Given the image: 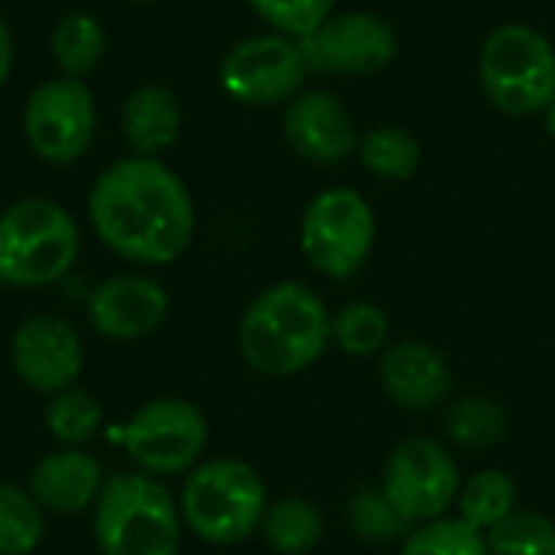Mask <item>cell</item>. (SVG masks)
I'll return each mask as SVG.
<instances>
[{"label": "cell", "mask_w": 555, "mask_h": 555, "mask_svg": "<svg viewBox=\"0 0 555 555\" xmlns=\"http://www.w3.org/2000/svg\"><path fill=\"white\" fill-rule=\"evenodd\" d=\"M88 221L111 254L140 267H166L192 247L195 202L159 156H124L94 179Z\"/></svg>", "instance_id": "1"}, {"label": "cell", "mask_w": 555, "mask_h": 555, "mask_svg": "<svg viewBox=\"0 0 555 555\" xmlns=\"http://www.w3.org/2000/svg\"><path fill=\"white\" fill-rule=\"evenodd\" d=\"M332 345V312L322 296L296 280L267 286L237 322V348L250 371L286 380L312 364Z\"/></svg>", "instance_id": "2"}, {"label": "cell", "mask_w": 555, "mask_h": 555, "mask_svg": "<svg viewBox=\"0 0 555 555\" xmlns=\"http://www.w3.org/2000/svg\"><path fill=\"white\" fill-rule=\"evenodd\" d=\"M94 511L101 555H176L182 543L179 501L159 478L124 472L107 478Z\"/></svg>", "instance_id": "3"}, {"label": "cell", "mask_w": 555, "mask_h": 555, "mask_svg": "<svg viewBox=\"0 0 555 555\" xmlns=\"http://www.w3.org/2000/svg\"><path fill=\"white\" fill-rule=\"evenodd\" d=\"M267 485L241 459L198 462L182 485L179 514L192 537L211 546H234L260 533L267 514Z\"/></svg>", "instance_id": "4"}, {"label": "cell", "mask_w": 555, "mask_h": 555, "mask_svg": "<svg viewBox=\"0 0 555 555\" xmlns=\"http://www.w3.org/2000/svg\"><path fill=\"white\" fill-rule=\"evenodd\" d=\"M81 250L72 211L52 198H20L0 211V286L42 289L62 280Z\"/></svg>", "instance_id": "5"}, {"label": "cell", "mask_w": 555, "mask_h": 555, "mask_svg": "<svg viewBox=\"0 0 555 555\" xmlns=\"http://www.w3.org/2000/svg\"><path fill=\"white\" fill-rule=\"evenodd\" d=\"M478 85L507 117L543 114L555 98L553 39L520 20L494 26L478 49Z\"/></svg>", "instance_id": "6"}, {"label": "cell", "mask_w": 555, "mask_h": 555, "mask_svg": "<svg viewBox=\"0 0 555 555\" xmlns=\"http://www.w3.org/2000/svg\"><path fill=\"white\" fill-rule=\"evenodd\" d=\"M377 244L371 202L348 185L322 189L299 218V250L328 280H351L364 270Z\"/></svg>", "instance_id": "7"}, {"label": "cell", "mask_w": 555, "mask_h": 555, "mask_svg": "<svg viewBox=\"0 0 555 555\" xmlns=\"http://www.w3.org/2000/svg\"><path fill=\"white\" fill-rule=\"evenodd\" d=\"M117 439L137 472L150 478L189 475L208 449V420L192 400L156 397L120 426Z\"/></svg>", "instance_id": "8"}, {"label": "cell", "mask_w": 555, "mask_h": 555, "mask_svg": "<svg viewBox=\"0 0 555 555\" xmlns=\"http://www.w3.org/2000/svg\"><path fill=\"white\" fill-rule=\"evenodd\" d=\"M26 146L49 166H68L81 159L98 133V104L81 78H49L33 88L23 104Z\"/></svg>", "instance_id": "9"}, {"label": "cell", "mask_w": 555, "mask_h": 555, "mask_svg": "<svg viewBox=\"0 0 555 555\" xmlns=\"http://www.w3.org/2000/svg\"><path fill=\"white\" fill-rule=\"evenodd\" d=\"M309 78L299 39L280 33H257L228 49L218 68L224 94L244 107L289 104Z\"/></svg>", "instance_id": "10"}, {"label": "cell", "mask_w": 555, "mask_h": 555, "mask_svg": "<svg viewBox=\"0 0 555 555\" xmlns=\"http://www.w3.org/2000/svg\"><path fill=\"white\" fill-rule=\"evenodd\" d=\"M459 488V462L442 442L426 436L403 439L390 452L380 478V491L413 527L449 517Z\"/></svg>", "instance_id": "11"}, {"label": "cell", "mask_w": 555, "mask_h": 555, "mask_svg": "<svg viewBox=\"0 0 555 555\" xmlns=\"http://www.w3.org/2000/svg\"><path fill=\"white\" fill-rule=\"evenodd\" d=\"M299 46L309 75L371 78L387 72L400 55V36L393 23L374 10H335Z\"/></svg>", "instance_id": "12"}, {"label": "cell", "mask_w": 555, "mask_h": 555, "mask_svg": "<svg viewBox=\"0 0 555 555\" xmlns=\"http://www.w3.org/2000/svg\"><path fill=\"white\" fill-rule=\"evenodd\" d=\"M10 364L13 374L36 393L55 397L68 387H75L81 367H85V348L75 332L59 315H29L16 325L10 338Z\"/></svg>", "instance_id": "13"}, {"label": "cell", "mask_w": 555, "mask_h": 555, "mask_svg": "<svg viewBox=\"0 0 555 555\" xmlns=\"http://www.w3.org/2000/svg\"><path fill=\"white\" fill-rule=\"evenodd\" d=\"M283 140L312 166H338L358 153L361 130L348 104L335 91H299L283 104Z\"/></svg>", "instance_id": "14"}, {"label": "cell", "mask_w": 555, "mask_h": 555, "mask_svg": "<svg viewBox=\"0 0 555 555\" xmlns=\"http://www.w3.org/2000/svg\"><path fill=\"white\" fill-rule=\"evenodd\" d=\"M380 387L387 400L406 413H429L449 403L455 390V374L449 358L420 338L393 341L377 364Z\"/></svg>", "instance_id": "15"}, {"label": "cell", "mask_w": 555, "mask_h": 555, "mask_svg": "<svg viewBox=\"0 0 555 555\" xmlns=\"http://www.w3.org/2000/svg\"><path fill=\"white\" fill-rule=\"evenodd\" d=\"M169 315V293L153 276L120 273L88 296V322L111 341H137L153 335Z\"/></svg>", "instance_id": "16"}, {"label": "cell", "mask_w": 555, "mask_h": 555, "mask_svg": "<svg viewBox=\"0 0 555 555\" xmlns=\"http://www.w3.org/2000/svg\"><path fill=\"white\" fill-rule=\"evenodd\" d=\"M104 485L101 459L85 449H59L33 465L26 491L46 514H81L98 504Z\"/></svg>", "instance_id": "17"}, {"label": "cell", "mask_w": 555, "mask_h": 555, "mask_svg": "<svg viewBox=\"0 0 555 555\" xmlns=\"http://www.w3.org/2000/svg\"><path fill=\"white\" fill-rule=\"evenodd\" d=\"M120 137L130 156H159L182 137V104L166 85H143L120 107Z\"/></svg>", "instance_id": "18"}, {"label": "cell", "mask_w": 555, "mask_h": 555, "mask_svg": "<svg viewBox=\"0 0 555 555\" xmlns=\"http://www.w3.org/2000/svg\"><path fill=\"white\" fill-rule=\"evenodd\" d=\"M354 156L361 159L364 172L380 182H410L423 169V143L400 124H377L364 130Z\"/></svg>", "instance_id": "19"}, {"label": "cell", "mask_w": 555, "mask_h": 555, "mask_svg": "<svg viewBox=\"0 0 555 555\" xmlns=\"http://www.w3.org/2000/svg\"><path fill=\"white\" fill-rule=\"evenodd\" d=\"M260 537L276 555H309L325 537V520L309 498L289 494L267 504Z\"/></svg>", "instance_id": "20"}, {"label": "cell", "mask_w": 555, "mask_h": 555, "mask_svg": "<svg viewBox=\"0 0 555 555\" xmlns=\"http://www.w3.org/2000/svg\"><path fill=\"white\" fill-rule=\"evenodd\" d=\"M49 52H52V62L59 65L62 75L85 81V75H91L107 52V33H104L98 16L75 10V13H65L52 26Z\"/></svg>", "instance_id": "21"}, {"label": "cell", "mask_w": 555, "mask_h": 555, "mask_svg": "<svg viewBox=\"0 0 555 555\" xmlns=\"http://www.w3.org/2000/svg\"><path fill=\"white\" fill-rule=\"evenodd\" d=\"M517 504H520L517 481L504 468H481L462 481L459 498H455V507H459L455 517L488 533L491 527L507 520L517 511Z\"/></svg>", "instance_id": "22"}, {"label": "cell", "mask_w": 555, "mask_h": 555, "mask_svg": "<svg viewBox=\"0 0 555 555\" xmlns=\"http://www.w3.org/2000/svg\"><path fill=\"white\" fill-rule=\"evenodd\" d=\"M442 429L462 449H494L507 436V413L491 397H459L446 403Z\"/></svg>", "instance_id": "23"}, {"label": "cell", "mask_w": 555, "mask_h": 555, "mask_svg": "<svg viewBox=\"0 0 555 555\" xmlns=\"http://www.w3.org/2000/svg\"><path fill=\"white\" fill-rule=\"evenodd\" d=\"M332 345L348 358H374L390 348V315L374 302H348L332 315Z\"/></svg>", "instance_id": "24"}, {"label": "cell", "mask_w": 555, "mask_h": 555, "mask_svg": "<svg viewBox=\"0 0 555 555\" xmlns=\"http://www.w3.org/2000/svg\"><path fill=\"white\" fill-rule=\"evenodd\" d=\"M42 420H46L49 436L62 449H81L85 442H91L101 433L104 413H101V403L94 400V393H88L75 384V387L49 397Z\"/></svg>", "instance_id": "25"}, {"label": "cell", "mask_w": 555, "mask_h": 555, "mask_svg": "<svg viewBox=\"0 0 555 555\" xmlns=\"http://www.w3.org/2000/svg\"><path fill=\"white\" fill-rule=\"evenodd\" d=\"M46 537V511L29 491L0 481V555H33Z\"/></svg>", "instance_id": "26"}, {"label": "cell", "mask_w": 555, "mask_h": 555, "mask_svg": "<svg viewBox=\"0 0 555 555\" xmlns=\"http://www.w3.org/2000/svg\"><path fill=\"white\" fill-rule=\"evenodd\" d=\"M488 555H555V520L540 511L517 507L485 533Z\"/></svg>", "instance_id": "27"}, {"label": "cell", "mask_w": 555, "mask_h": 555, "mask_svg": "<svg viewBox=\"0 0 555 555\" xmlns=\"http://www.w3.org/2000/svg\"><path fill=\"white\" fill-rule=\"evenodd\" d=\"M348 524L354 537L367 543H403L416 527L387 501L380 488H361L348 504Z\"/></svg>", "instance_id": "28"}, {"label": "cell", "mask_w": 555, "mask_h": 555, "mask_svg": "<svg viewBox=\"0 0 555 555\" xmlns=\"http://www.w3.org/2000/svg\"><path fill=\"white\" fill-rule=\"evenodd\" d=\"M400 555H488L485 533L468 527L459 517H442L433 524H420L403 543Z\"/></svg>", "instance_id": "29"}, {"label": "cell", "mask_w": 555, "mask_h": 555, "mask_svg": "<svg viewBox=\"0 0 555 555\" xmlns=\"http://www.w3.org/2000/svg\"><path fill=\"white\" fill-rule=\"evenodd\" d=\"M244 3L270 26V33L302 42L335 13L338 0H244Z\"/></svg>", "instance_id": "30"}, {"label": "cell", "mask_w": 555, "mask_h": 555, "mask_svg": "<svg viewBox=\"0 0 555 555\" xmlns=\"http://www.w3.org/2000/svg\"><path fill=\"white\" fill-rule=\"evenodd\" d=\"M10 72H13V36H10L7 20L0 16V88L7 85Z\"/></svg>", "instance_id": "31"}, {"label": "cell", "mask_w": 555, "mask_h": 555, "mask_svg": "<svg viewBox=\"0 0 555 555\" xmlns=\"http://www.w3.org/2000/svg\"><path fill=\"white\" fill-rule=\"evenodd\" d=\"M543 127H546V133L555 140V98L546 104V111H543Z\"/></svg>", "instance_id": "32"}, {"label": "cell", "mask_w": 555, "mask_h": 555, "mask_svg": "<svg viewBox=\"0 0 555 555\" xmlns=\"http://www.w3.org/2000/svg\"><path fill=\"white\" fill-rule=\"evenodd\" d=\"M127 3H150V0H127Z\"/></svg>", "instance_id": "33"}]
</instances>
